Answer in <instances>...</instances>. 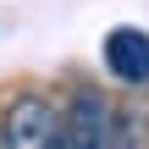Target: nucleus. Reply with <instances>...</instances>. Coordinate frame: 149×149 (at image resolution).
<instances>
[{"label": "nucleus", "instance_id": "1", "mask_svg": "<svg viewBox=\"0 0 149 149\" xmlns=\"http://www.w3.org/2000/svg\"><path fill=\"white\" fill-rule=\"evenodd\" d=\"M133 138L122 133V116L100 88H77L61 111V149H127Z\"/></svg>", "mask_w": 149, "mask_h": 149}, {"label": "nucleus", "instance_id": "4", "mask_svg": "<svg viewBox=\"0 0 149 149\" xmlns=\"http://www.w3.org/2000/svg\"><path fill=\"white\" fill-rule=\"evenodd\" d=\"M0 149H6V144H0Z\"/></svg>", "mask_w": 149, "mask_h": 149}, {"label": "nucleus", "instance_id": "2", "mask_svg": "<svg viewBox=\"0 0 149 149\" xmlns=\"http://www.w3.org/2000/svg\"><path fill=\"white\" fill-rule=\"evenodd\" d=\"M0 144L6 149H61V111L44 94H17L0 116Z\"/></svg>", "mask_w": 149, "mask_h": 149}, {"label": "nucleus", "instance_id": "3", "mask_svg": "<svg viewBox=\"0 0 149 149\" xmlns=\"http://www.w3.org/2000/svg\"><path fill=\"white\" fill-rule=\"evenodd\" d=\"M105 66L116 83L144 88L149 83V33L144 28H111L105 33Z\"/></svg>", "mask_w": 149, "mask_h": 149}]
</instances>
